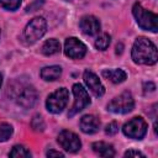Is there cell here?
<instances>
[{
  "mask_svg": "<svg viewBox=\"0 0 158 158\" xmlns=\"http://www.w3.org/2000/svg\"><path fill=\"white\" fill-rule=\"evenodd\" d=\"M131 56L133 62L137 64L153 65L158 60V52L156 44L146 37H138L135 41Z\"/></svg>",
  "mask_w": 158,
  "mask_h": 158,
  "instance_id": "6da1fadb",
  "label": "cell"
},
{
  "mask_svg": "<svg viewBox=\"0 0 158 158\" xmlns=\"http://www.w3.org/2000/svg\"><path fill=\"white\" fill-rule=\"evenodd\" d=\"M133 16L138 23V26L142 30L151 31V32H157L158 31V16L154 12H151L146 9L142 7L141 4L136 2L132 7Z\"/></svg>",
  "mask_w": 158,
  "mask_h": 158,
  "instance_id": "7a4b0ae2",
  "label": "cell"
},
{
  "mask_svg": "<svg viewBox=\"0 0 158 158\" xmlns=\"http://www.w3.org/2000/svg\"><path fill=\"white\" fill-rule=\"evenodd\" d=\"M47 31V22L42 16H37L33 17L25 27L23 31V37L26 40L27 43L32 44L35 42H37L40 38L43 37V35Z\"/></svg>",
  "mask_w": 158,
  "mask_h": 158,
  "instance_id": "3957f363",
  "label": "cell"
},
{
  "mask_svg": "<svg viewBox=\"0 0 158 158\" xmlns=\"http://www.w3.org/2000/svg\"><path fill=\"white\" fill-rule=\"evenodd\" d=\"M68 98H69V93L65 88H60L57 89L56 91H53L52 94L48 95L47 100H46V107L49 112L52 114H59L63 111V109L67 106L68 104Z\"/></svg>",
  "mask_w": 158,
  "mask_h": 158,
  "instance_id": "277c9868",
  "label": "cell"
},
{
  "mask_svg": "<svg viewBox=\"0 0 158 158\" xmlns=\"http://www.w3.org/2000/svg\"><path fill=\"white\" fill-rule=\"evenodd\" d=\"M135 107V100L130 91H123L107 104V110L114 114H127Z\"/></svg>",
  "mask_w": 158,
  "mask_h": 158,
  "instance_id": "5b68a950",
  "label": "cell"
},
{
  "mask_svg": "<svg viewBox=\"0 0 158 158\" xmlns=\"http://www.w3.org/2000/svg\"><path fill=\"white\" fill-rule=\"evenodd\" d=\"M147 128H148V125L144 121V118L141 116H137L131 118L128 122H126L123 125L122 131L125 136H127L128 138L142 139L147 133Z\"/></svg>",
  "mask_w": 158,
  "mask_h": 158,
  "instance_id": "8992f818",
  "label": "cell"
},
{
  "mask_svg": "<svg viewBox=\"0 0 158 158\" xmlns=\"http://www.w3.org/2000/svg\"><path fill=\"white\" fill-rule=\"evenodd\" d=\"M73 95H74V104H73V106H72V109L68 114L69 116H74L75 114L80 112L81 110H84L91 102L88 91L79 83L73 85Z\"/></svg>",
  "mask_w": 158,
  "mask_h": 158,
  "instance_id": "52a82bcc",
  "label": "cell"
},
{
  "mask_svg": "<svg viewBox=\"0 0 158 158\" xmlns=\"http://www.w3.org/2000/svg\"><path fill=\"white\" fill-rule=\"evenodd\" d=\"M57 141H58L59 146H60L64 151H67V152H69V153H75V152H78V151L80 149V147H81V142H80L79 137H78L74 132L68 131V130H63V131L58 135Z\"/></svg>",
  "mask_w": 158,
  "mask_h": 158,
  "instance_id": "ba28073f",
  "label": "cell"
},
{
  "mask_svg": "<svg viewBox=\"0 0 158 158\" xmlns=\"http://www.w3.org/2000/svg\"><path fill=\"white\" fill-rule=\"evenodd\" d=\"M64 53L67 57L73 58V59H80L85 56L86 53V47L85 44L79 41L75 37H69L65 40L64 43Z\"/></svg>",
  "mask_w": 158,
  "mask_h": 158,
  "instance_id": "9c48e42d",
  "label": "cell"
},
{
  "mask_svg": "<svg viewBox=\"0 0 158 158\" xmlns=\"http://www.w3.org/2000/svg\"><path fill=\"white\" fill-rule=\"evenodd\" d=\"M16 101L20 106H22L25 109L32 107L37 101V90L32 85L22 86L21 90L17 93Z\"/></svg>",
  "mask_w": 158,
  "mask_h": 158,
  "instance_id": "30bf717a",
  "label": "cell"
},
{
  "mask_svg": "<svg viewBox=\"0 0 158 158\" xmlns=\"http://www.w3.org/2000/svg\"><path fill=\"white\" fill-rule=\"evenodd\" d=\"M83 79H84V83L86 84V86L89 88V90L96 98H101L105 94V88L101 84V81H100V79L98 78L96 74H94L90 70H85L84 74H83Z\"/></svg>",
  "mask_w": 158,
  "mask_h": 158,
  "instance_id": "8fae6325",
  "label": "cell"
},
{
  "mask_svg": "<svg viewBox=\"0 0 158 158\" xmlns=\"http://www.w3.org/2000/svg\"><path fill=\"white\" fill-rule=\"evenodd\" d=\"M79 27L83 33H85L88 36H94V35L99 33V31H100V21L95 16L86 15L80 19Z\"/></svg>",
  "mask_w": 158,
  "mask_h": 158,
  "instance_id": "7c38bea8",
  "label": "cell"
},
{
  "mask_svg": "<svg viewBox=\"0 0 158 158\" xmlns=\"http://www.w3.org/2000/svg\"><path fill=\"white\" fill-rule=\"evenodd\" d=\"M79 126H80V130H81L84 133L93 135V133H95V132L99 131L100 121H99V118H98L96 116H94V115H84V116L80 118Z\"/></svg>",
  "mask_w": 158,
  "mask_h": 158,
  "instance_id": "4fadbf2b",
  "label": "cell"
},
{
  "mask_svg": "<svg viewBox=\"0 0 158 158\" xmlns=\"http://www.w3.org/2000/svg\"><path fill=\"white\" fill-rule=\"evenodd\" d=\"M101 75L105 79H107V80H110L115 84L123 83L127 78V74L122 69H104L101 72Z\"/></svg>",
  "mask_w": 158,
  "mask_h": 158,
  "instance_id": "5bb4252c",
  "label": "cell"
},
{
  "mask_svg": "<svg viewBox=\"0 0 158 158\" xmlns=\"http://www.w3.org/2000/svg\"><path fill=\"white\" fill-rule=\"evenodd\" d=\"M91 148H93V151H94L96 154H99L100 157L107 158V157H114V156H115V149H114L112 144H109V143L102 142V141H100V142H94L93 146H91Z\"/></svg>",
  "mask_w": 158,
  "mask_h": 158,
  "instance_id": "9a60e30c",
  "label": "cell"
},
{
  "mask_svg": "<svg viewBox=\"0 0 158 158\" xmlns=\"http://www.w3.org/2000/svg\"><path fill=\"white\" fill-rule=\"evenodd\" d=\"M62 74V68L59 65H49L44 67L41 70V78L47 81H53L57 80Z\"/></svg>",
  "mask_w": 158,
  "mask_h": 158,
  "instance_id": "2e32d148",
  "label": "cell"
},
{
  "mask_svg": "<svg viewBox=\"0 0 158 158\" xmlns=\"http://www.w3.org/2000/svg\"><path fill=\"white\" fill-rule=\"evenodd\" d=\"M60 51V43L56 38H49L42 44V53L44 56H53Z\"/></svg>",
  "mask_w": 158,
  "mask_h": 158,
  "instance_id": "e0dca14e",
  "label": "cell"
},
{
  "mask_svg": "<svg viewBox=\"0 0 158 158\" xmlns=\"http://www.w3.org/2000/svg\"><path fill=\"white\" fill-rule=\"evenodd\" d=\"M10 157H14V158H27V157H31V152L25 148L23 146H15L12 147L11 152L9 153Z\"/></svg>",
  "mask_w": 158,
  "mask_h": 158,
  "instance_id": "ac0fdd59",
  "label": "cell"
},
{
  "mask_svg": "<svg viewBox=\"0 0 158 158\" xmlns=\"http://www.w3.org/2000/svg\"><path fill=\"white\" fill-rule=\"evenodd\" d=\"M110 42H111V37L109 33H101L96 41H95V47L100 51H105L109 46H110Z\"/></svg>",
  "mask_w": 158,
  "mask_h": 158,
  "instance_id": "d6986e66",
  "label": "cell"
},
{
  "mask_svg": "<svg viewBox=\"0 0 158 158\" xmlns=\"http://www.w3.org/2000/svg\"><path fill=\"white\" fill-rule=\"evenodd\" d=\"M14 132V128L11 125L6 122H0V142L7 141Z\"/></svg>",
  "mask_w": 158,
  "mask_h": 158,
  "instance_id": "ffe728a7",
  "label": "cell"
},
{
  "mask_svg": "<svg viewBox=\"0 0 158 158\" xmlns=\"http://www.w3.org/2000/svg\"><path fill=\"white\" fill-rule=\"evenodd\" d=\"M21 5V0H0V6L4 7L5 10L14 11L19 9Z\"/></svg>",
  "mask_w": 158,
  "mask_h": 158,
  "instance_id": "44dd1931",
  "label": "cell"
},
{
  "mask_svg": "<svg viewBox=\"0 0 158 158\" xmlns=\"http://www.w3.org/2000/svg\"><path fill=\"white\" fill-rule=\"evenodd\" d=\"M31 126L35 131H43L44 130V122H43V118L40 116V115H36L33 118H32V122H31Z\"/></svg>",
  "mask_w": 158,
  "mask_h": 158,
  "instance_id": "7402d4cb",
  "label": "cell"
},
{
  "mask_svg": "<svg viewBox=\"0 0 158 158\" xmlns=\"http://www.w3.org/2000/svg\"><path fill=\"white\" fill-rule=\"evenodd\" d=\"M117 131H118V125H117V122L114 121V122H110L109 125H106V128H105L106 135L112 136V135H115Z\"/></svg>",
  "mask_w": 158,
  "mask_h": 158,
  "instance_id": "603a6c76",
  "label": "cell"
},
{
  "mask_svg": "<svg viewBox=\"0 0 158 158\" xmlns=\"http://www.w3.org/2000/svg\"><path fill=\"white\" fill-rule=\"evenodd\" d=\"M125 157H144V154L141 153L139 151H133V149H131V151L125 152Z\"/></svg>",
  "mask_w": 158,
  "mask_h": 158,
  "instance_id": "cb8c5ba5",
  "label": "cell"
},
{
  "mask_svg": "<svg viewBox=\"0 0 158 158\" xmlns=\"http://www.w3.org/2000/svg\"><path fill=\"white\" fill-rule=\"evenodd\" d=\"M64 154L62 152H57V151H53V149H49L47 152V157H63Z\"/></svg>",
  "mask_w": 158,
  "mask_h": 158,
  "instance_id": "d4e9b609",
  "label": "cell"
},
{
  "mask_svg": "<svg viewBox=\"0 0 158 158\" xmlns=\"http://www.w3.org/2000/svg\"><path fill=\"white\" fill-rule=\"evenodd\" d=\"M1 83H2V75L0 74V86H1Z\"/></svg>",
  "mask_w": 158,
  "mask_h": 158,
  "instance_id": "484cf974",
  "label": "cell"
}]
</instances>
